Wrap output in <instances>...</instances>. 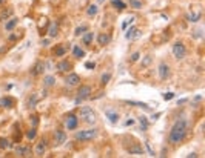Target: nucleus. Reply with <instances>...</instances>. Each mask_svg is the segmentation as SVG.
Listing matches in <instances>:
<instances>
[{"instance_id":"f257e3e1","label":"nucleus","mask_w":205,"mask_h":158,"mask_svg":"<svg viewBox=\"0 0 205 158\" xmlns=\"http://www.w3.org/2000/svg\"><path fill=\"white\" fill-rule=\"evenodd\" d=\"M187 135V120L184 118H179V120L173 124L171 130H170V135H168V141L171 144H177L181 143Z\"/></svg>"},{"instance_id":"f03ea898","label":"nucleus","mask_w":205,"mask_h":158,"mask_svg":"<svg viewBox=\"0 0 205 158\" xmlns=\"http://www.w3.org/2000/svg\"><path fill=\"white\" fill-rule=\"evenodd\" d=\"M80 118L86 124H94L96 123V112L89 106H83L80 109Z\"/></svg>"},{"instance_id":"7ed1b4c3","label":"nucleus","mask_w":205,"mask_h":158,"mask_svg":"<svg viewBox=\"0 0 205 158\" xmlns=\"http://www.w3.org/2000/svg\"><path fill=\"white\" fill-rule=\"evenodd\" d=\"M97 137V130L96 129H88V130H79L76 134V140H82V141H89L94 140Z\"/></svg>"},{"instance_id":"20e7f679","label":"nucleus","mask_w":205,"mask_h":158,"mask_svg":"<svg viewBox=\"0 0 205 158\" xmlns=\"http://www.w3.org/2000/svg\"><path fill=\"white\" fill-rule=\"evenodd\" d=\"M173 55H174V58H177V60H182V58L187 55V48H185V45L181 43V42L174 43V45H173Z\"/></svg>"},{"instance_id":"39448f33","label":"nucleus","mask_w":205,"mask_h":158,"mask_svg":"<svg viewBox=\"0 0 205 158\" xmlns=\"http://www.w3.org/2000/svg\"><path fill=\"white\" fill-rule=\"evenodd\" d=\"M157 72H159V78H160V80H166V78L170 77V66L166 63H160Z\"/></svg>"},{"instance_id":"423d86ee","label":"nucleus","mask_w":205,"mask_h":158,"mask_svg":"<svg viewBox=\"0 0 205 158\" xmlns=\"http://www.w3.org/2000/svg\"><path fill=\"white\" fill-rule=\"evenodd\" d=\"M140 35H142V32H140V29L136 28V26H131V28L126 31V34H125V37L128 38V40H136V38H139Z\"/></svg>"},{"instance_id":"0eeeda50","label":"nucleus","mask_w":205,"mask_h":158,"mask_svg":"<svg viewBox=\"0 0 205 158\" xmlns=\"http://www.w3.org/2000/svg\"><path fill=\"white\" fill-rule=\"evenodd\" d=\"M91 92H93V91H91V86H86V85L80 86V88H79V91H77L79 100H85V98H88Z\"/></svg>"},{"instance_id":"6e6552de","label":"nucleus","mask_w":205,"mask_h":158,"mask_svg":"<svg viewBox=\"0 0 205 158\" xmlns=\"http://www.w3.org/2000/svg\"><path fill=\"white\" fill-rule=\"evenodd\" d=\"M65 83H67L68 86H77V85L80 83V77H79L77 74L71 72V74L65 78Z\"/></svg>"},{"instance_id":"1a4fd4ad","label":"nucleus","mask_w":205,"mask_h":158,"mask_svg":"<svg viewBox=\"0 0 205 158\" xmlns=\"http://www.w3.org/2000/svg\"><path fill=\"white\" fill-rule=\"evenodd\" d=\"M67 127L70 129V130H73V129H76V127H77V124H79V120H77V117H76V115H68L67 117Z\"/></svg>"},{"instance_id":"9d476101","label":"nucleus","mask_w":205,"mask_h":158,"mask_svg":"<svg viewBox=\"0 0 205 158\" xmlns=\"http://www.w3.org/2000/svg\"><path fill=\"white\" fill-rule=\"evenodd\" d=\"M45 151H46V143H45L43 140H40L39 143L36 144V148H34V154H36L37 157H42V155L45 154Z\"/></svg>"},{"instance_id":"9b49d317","label":"nucleus","mask_w":205,"mask_h":158,"mask_svg":"<svg viewBox=\"0 0 205 158\" xmlns=\"http://www.w3.org/2000/svg\"><path fill=\"white\" fill-rule=\"evenodd\" d=\"M57 71L59 72H68L70 69H71V63L68 61V60H62V61H59L57 63Z\"/></svg>"},{"instance_id":"f8f14e48","label":"nucleus","mask_w":205,"mask_h":158,"mask_svg":"<svg viewBox=\"0 0 205 158\" xmlns=\"http://www.w3.org/2000/svg\"><path fill=\"white\" fill-rule=\"evenodd\" d=\"M45 72V63H42V61H37L36 64H34V68L31 69V74L33 75H40V74H43Z\"/></svg>"},{"instance_id":"ddd939ff","label":"nucleus","mask_w":205,"mask_h":158,"mask_svg":"<svg viewBox=\"0 0 205 158\" xmlns=\"http://www.w3.org/2000/svg\"><path fill=\"white\" fill-rule=\"evenodd\" d=\"M54 140H56L57 144L65 143L67 141V134L63 132V130H56V132H54Z\"/></svg>"},{"instance_id":"4468645a","label":"nucleus","mask_w":205,"mask_h":158,"mask_svg":"<svg viewBox=\"0 0 205 158\" xmlns=\"http://www.w3.org/2000/svg\"><path fill=\"white\" fill-rule=\"evenodd\" d=\"M57 34H59V26H57V23H56V22L49 23V28H48V35H49L51 38H54V37H57Z\"/></svg>"},{"instance_id":"2eb2a0df","label":"nucleus","mask_w":205,"mask_h":158,"mask_svg":"<svg viewBox=\"0 0 205 158\" xmlns=\"http://www.w3.org/2000/svg\"><path fill=\"white\" fill-rule=\"evenodd\" d=\"M16 152H17V155H20V157H31V154H33L28 146H19V148L16 149Z\"/></svg>"},{"instance_id":"dca6fc26","label":"nucleus","mask_w":205,"mask_h":158,"mask_svg":"<svg viewBox=\"0 0 205 158\" xmlns=\"http://www.w3.org/2000/svg\"><path fill=\"white\" fill-rule=\"evenodd\" d=\"M105 115H107V118H108L111 123H117V120H119V114L114 112V111H111V109H108V111L105 112Z\"/></svg>"},{"instance_id":"f3484780","label":"nucleus","mask_w":205,"mask_h":158,"mask_svg":"<svg viewBox=\"0 0 205 158\" xmlns=\"http://www.w3.org/2000/svg\"><path fill=\"white\" fill-rule=\"evenodd\" d=\"M110 40H111L110 35H108V34H105V32H100V34L97 35V43H99V45H102V46L107 45Z\"/></svg>"},{"instance_id":"a211bd4d","label":"nucleus","mask_w":205,"mask_h":158,"mask_svg":"<svg viewBox=\"0 0 205 158\" xmlns=\"http://www.w3.org/2000/svg\"><path fill=\"white\" fill-rule=\"evenodd\" d=\"M93 38H94V34H93V32H83L82 42H83V45H91Z\"/></svg>"},{"instance_id":"6ab92c4d","label":"nucleus","mask_w":205,"mask_h":158,"mask_svg":"<svg viewBox=\"0 0 205 158\" xmlns=\"http://www.w3.org/2000/svg\"><path fill=\"white\" fill-rule=\"evenodd\" d=\"M16 25H17V19L16 17H12V19H9V22H6V25H5V31H12L16 28Z\"/></svg>"},{"instance_id":"aec40b11","label":"nucleus","mask_w":205,"mask_h":158,"mask_svg":"<svg viewBox=\"0 0 205 158\" xmlns=\"http://www.w3.org/2000/svg\"><path fill=\"white\" fill-rule=\"evenodd\" d=\"M11 16H12V9H11V8H9V9H8V8H6V9H3L2 12H0V22L8 20Z\"/></svg>"},{"instance_id":"412c9836","label":"nucleus","mask_w":205,"mask_h":158,"mask_svg":"<svg viewBox=\"0 0 205 158\" xmlns=\"http://www.w3.org/2000/svg\"><path fill=\"white\" fill-rule=\"evenodd\" d=\"M54 83H56V78H54L53 75H46V77H45V80H43L45 88H51V86H54Z\"/></svg>"},{"instance_id":"4be33fe9","label":"nucleus","mask_w":205,"mask_h":158,"mask_svg":"<svg viewBox=\"0 0 205 158\" xmlns=\"http://www.w3.org/2000/svg\"><path fill=\"white\" fill-rule=\"evenodd\" d=\"M97 11H99L97 5H89V6L86 8V14H88L89 17H94V16L97 14Z\"/></svg>"},{"instance_id":"5701e85b","label":"nucleus","mask_w":205,"mask_h":158,"mask_svg":"<svg viewBox=\"0 0 205 158\" xmlns=\"http://www.w3.org/2000/svg\"><path fill=\"white\" fill-rule=\"evenodd\" d=\"M73 54H74V57L82 58V57H85V51H82L80 46H74V48H73Z\"/></svg>"},{"instance_id":"b1692460","label":"nucleus","mask_w":205,"mask_h":158,"mask_svg":"<svg viewBox=\"0 0 205 158\" xmlns=\"http://www.w3.org/2000/svg\"><path fill=\"white\" fill-rule=\"evenodd\" d=\"M54 54L57 55V57H63L67 54V48L63 46V45H59L57 48H56V51H54Z\"/></svg>"},{"instance_id":"393cba45","label":"nucleus","mask_w":205,"mask_h":158,"mask_svg":"<svg viewBox=\"0 0 205 158\" xmlns=\"http://www.w3.org/2000/svg\"><path fill=\"white\" fill-rule=\"evenodd\" d=\"M111 3L116 6V9H119V11H123L126 8V5L122 2V0H111Z\"/></svg>"},{"instance_id":"a878e982","label":"nucleus","mask_w":205,"mask_h":158,"mask_svg":"<svg viewBox=\"0 0 205 158\" xmlns=\"http://www.w3.org/2000/svg\"><path fill=\"white\" fill-rule=\"evenodd\" d=\"M12 103L14 101H12L11 98H2L0 100V106L2 108H12Z\"/></svg>"},{"instance_id":"bb28decb","label":"nucleus","mask_w":205,"mask_h":158,"mask_svg":"<svg viewBox=\"0 0 205 158\" xmlns=\"http://www.w3.org/2000/svg\"><path fill=\"white\" fill-rule=\"evenodd\" d=\"M110 78H111V74H110V72H108V74L105 72L104 75L100 77V85H102V86H107L108 82H110Z\"/></svg>"},{"instance_id":"cd10ccee","label":"nucleus","mask_w":205,"mask_h":158,"mask_svg":"<svg viewBox=\"0 0 205 158\" xmlns=\"http://www.w3.org/2000/svg\"><path fill=\"white\" fill-rule=\"evenodd\" d=\"M11 148V141L6 138H0V149H8Z\"/></svg>"},{"instance_id":"c85d7f7f","label":"nucleus","mask_w":205,"mask_h":158,"mask_svg":"<svg viewBox=\"0 0 205 158\" xmlns=\"http://www.w3.org/2000/svg\"><path fill=\"white\" fill-rule=\"evenodd\" d=\"M86 29H88V26H86V25H82V26H79V28H76L74 34H76V35L79 37V35H82V34H83V32H85Z\"/></svg>"},{"instance_id":"c756f323","label":"nucleus","mask_w":205,"mask_h":158,"mask_svg":"<svg viewBox=\"0 0 205 158\" xmlns=\"http://www.w3.org/2000/svg\"><path fill=\"white\" fill-rule=\"evenodd\" d=\"M199 19H200V12H191V14L188 16L190 22H197Z\"/></svg>"},{"instance_id":"7c9ffc66","label":"nucleus","mask_w":205,"mask_h":158,"mask_svg":"<svg viewBox=\"0 0 205 158\" xmlns=\"http://www.w3.org/2000/svg\"><path fill=\"white\" fill-rule=\"evenodd\" d=\"M130 5L134 9H140V8H142V2H140V0H130Z\"/></svg>"},{"instance_id":"2f4dec72","label":"nucleus","mask_w":205,"mask_h":158,"mask_svg":"<svg viewBox=\"0 0 205 158\" xmlns=\"http://www.w3.org/2000/svg\"><path fill=\"white\" fill-rule=\"evenodd\" d=\"M36 135H37V130H36V127H33L31 130H28V134H26L28 140H34V138H36Z\"/></svg>"},{"instance_id":"473e14b6","label":"nucleus","mask_w":205,"mask_h":158,"mask_svg":"<svg viewBox=\"0 0 205 158\" xmlns=\"http://www.w3.org/2000/svg\"><path fill=\"white\" fill-rule=\"evenodd\" d=\"M128 104H134V106H137V108H148L145 103H139V101H126Z\"/></svg>"},{"instance_id":"72a5a7b5","label":"nucleus","mask_w":205,"mask_h":158,"mask_svg":"<svg viewBox=\"0 0 205 158\" xmlns=\"http://www.w3.org/2000/svg\"><path fill=\"white\" fill-rule=\"evenodd\" d=\"M36 101H37V97H36V95H34V97H30V100H28V106L33 108L34 104H36Z\"/></svg>"},{"instance_id":"f704fd0d","label":"nucleus","mask_w":205,"mask_h":158,"mask_svg":"<svg viewBox=\"0 0 205 158\" xmlns=\"http://www.w3.org/2000/svg\"><path fill=\"white\" fill-rule=\"evenodd\" d=\"M173 98H174L173 92H166V94H163V100H173Z\"/></svg>"},{"instance_id":"c9c22d12","label":"nucleus","mask_w":205,"mask_h":158,"mask_svg":"<svg viewBox=\"0 0 205 158\" xmlns=\"http://www.w3.org/2000/svg\"><path fill=\"white\" fill-rule=\"evenodd\" d=\"M128 152H130V154H142V149H140V148H131L130 151H128Z\"/></svg>"},{"instance_id":"e433bc0d","label":"nucleus","mask_w":205,"mask_h":158,"mask_svg":"<svg viewBox=\"0 0 205 158\" xmlns=\"http://www.w3.org/2000/svg\"><path fill=\"white\" fill-rule=\"evenodd\" d=\"M140 123H142V127H144V129H147V126H148V123H147V117H140Z\"/></svg>"},{"instance_id":"4c0bfd02","label":"nucleus","mask_w":205,"mask_h":158,"mask_svg":"<svg viewBox=\"0 0 205 158\" xmlns=\"http://www.w3.org/2000/svg\"><path fill=\"white\" fill-rule=\"evenodd\" d=\"M139 57H140L139 52H134V54L131 55V58H130V60H131V61H137V60H139Z\"/></svg>"},{"instance_id":"58836bf2","label":"nucleus","mask_w":205,"mask_h":158,"mask_svg":"<svg viewBox=\"0 0 205 158\" xmlns=\"http://www.w3.org/2000/svg\"><path fill=\"white\" fill-rule=\"evenodd\" d=\"M133 22H134V17H130V19H128V20H126V22L122 25V28H126V26L130 25V23H133Z\"/></svg>"},{"instance_id":"ea45409f","label":"nucleus","mask_w":205,"mask_h":158,"mask_svg":"<svg viewBox=\"0 0 205 158\" xmlns=\"http://www.w3.org/2000/svg\"><path fill=\"white\" fill-rule=\"evenodd\" d=\"M85 66H86L88 69H94V68H96V63H93V61H88V63L85 64Z\"/></svg>"},{"instance_id":"a19ab883","label":"nucleus","mask_w":205,"mask_h":158,"mask_svg":"<svg viewBox=\"0 0 205 158\" xmlns=\"http://www.w3.org/2000/svg\"><path fill=\"white\" fill-rule=\"evenodd\" d=\"M145 146H147V149H148V152H150V155H151V157H156V154L151 151V148H150V144H148V143H145Z\"/></svg>"},{"instance_id":"79ce46f5","label":"nucleus","mask_w":205,"mask_h":158,"mask_svg":"<svg viewBox=\"0 0 205 158\" xmlns=\"http://www.w3.org/2000/svg\"><path fill=\"white\" fill-rule=\"evenodd\" d=\"M31 123L34 124V127L37 126V123H39V120H37V117H31Z\"/></svg>"},{"instance_id":"37998d69","label":"nucleus","mask_w":205,"mask_h":158,"mask_svg":"<svg viewBox=\"0 0 205 158\" xmlns=\"http://www.w3.org/2000/svg\"><path fill=\"white\" fill-rule=\"evenodd\" d=\"M150 61H151V57H148V55H147V58H145V60L142 61V64H144V66H147V64H148Z\"/></svg>"},{"instance_id":"c03bdc74","label":"nucleus","mask_w":205,"mask_h":158,"mask_svg":"<svg viewBox=\"0 0 205 158\" xmlns=\"http://www.w3.org/2000/svg\"><path fill=\"white\" fill-rule=\"evenodd\" d=\"M125 124H126V126H130V124H134V120H128Z\"/></svg>"},{"instance_id":"a18cd8bd","label":"nucleus","mask_w":205,"mask_h":158,"mask_svg":"<svg viewBox=\"0 0 205 158\" xmlns=\"http://www.w3.org/2000/svg\"><path fill=\"white\" fill-rule=\"evenodd\" d=\"M187 157H188V158H196L197 155H196V154H190V155H187Z\"/></svg>"},{"instance_id":"49530a36","label":"nucleus","mask_w":205,"mask_h":158,"mask_svg":"<svg viewBox=\"0 0 205 158\" xmlns=\"http://www.w3.org/2000/svg\"><path fill=\"white\" fill-rule=\"evenodd\" d=\"M48 43H49L48 40H42V45H43V46H48Z\"/></svg>"},{"instance_id":"de8ad7c7","label":"nucleus","mask_w":205,"mask_h":158,"mask_svg":"<svg viewBox=\"0 0 205 158\" xmlns=\"http://www.w3.org/2000/svg\"><path fill=\"white\" fill-rule=\"evenodd\" d=\"M5 2H6V0H0V5H3Z\"/></svg>"},{"instance_id":"09e8293b","label":"nucleus","mask_w":205,"mask_h":158,"mask_svg":"<svg viewBox=\"0 0 205 158\" xmlns=\"http://www.w3.org/2000/svg\"><path fill=\"white\" fill-rule=\"evenodd\" d=\"M97 2H99V3H102V2H104V0H97Z\"/></svg>"}]
</instances>
